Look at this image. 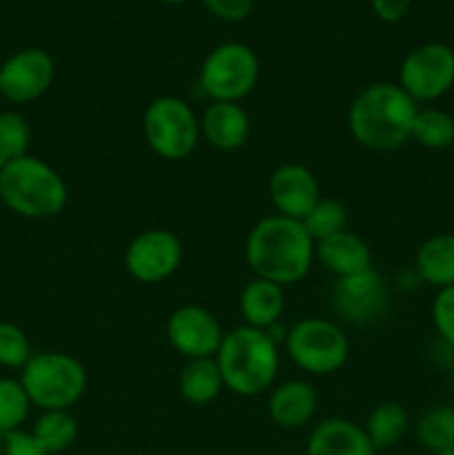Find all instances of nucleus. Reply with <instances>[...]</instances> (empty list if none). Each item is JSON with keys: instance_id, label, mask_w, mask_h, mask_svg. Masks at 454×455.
Here are the masks:
<instances>
[{"instance_id": "nucleus-1", "label": "nucleus", "mask_w": 454, "mask_h": 455, "mask_svg": "<svg viewBox=\"0 0 454 455\" xmlns=\"http://www.w3.org/2000/svg\"><path fill=\"white\" fill-rule=\"evenodd\" d=\"M245 258L256 278L285 287L305 278L316 258V243L301 220L276 213L252 227L245 240Z\"/></svg>"}, {"instance_id": "nucleus-2", "label": "nucleus", "mask_w": 454, "mask_h": 455, "mask_svg": "<svg viewBox=\"0 0 454 455\" xmlns=\"http://www.w3.org/2000/svg\"><path fill=\"white\" fill-rule=\"evenodd\" d=\"M417 111V102L401 84L374 83L352 100L347 123L359 145L372 151H392L409 140Z\"/></svg>"}, {"instance_id": "nucleus-3", "label": "nucleus", "mask_w": 454, "mask_h": 455, "mask_svg": "<svg viewBox=\"0 0 454 455\" xmlns=\"http://www.w3.org/2000/svg\"><path fill=\"white\" fill-rule=\"evenodd\" d=\"M216 363L225 389L243 398H254L272 389L279 376V345L263 329L243 324L225 333Z\"/></svg>"}, {"instance_id": "nucleus-4", "label": "nucleus", "mask_w": 454, "mask_h": 455, "mask_svg": "<svg viewBox=\"0 0 454 455\" xmlns=\"http://www.w3.org/2000/svg\"><path fill=\"white\" fill-rule=\"evenodd\" d=\"M69 191L61 173L45 160L27 154L0 169V200L16 216L45 220L65 209Z\"/></svg>"}, {"instance_id": "nucleus-5", "label": "nucleus", "mask_w": 454, "mask_h": 455, "mask_svg": "<svg viewBox=\"0 0 454 455\" xmlns=\"http://www.w3.org/2000/svg\"><path fill=\"white\" fill-rule=\"evenodd\" d=\"M31 407L40 411H69L87 391V369L74 355L62 351H40L20 369Z\"/></svg>"}, {"instance_id": "nucleus-6", "label": "nucleus", "mask_w": 454, "mask_h": 455, "mask_svg": "<svg viewBox=\"0 0 454 455\" xmlns=\"http://www.w3.org/2000/svg\"><path fill=\"white\" fill-rule=\"evenodd\" d=\"M258 74L261 65L247 44L223 43L203 60L199 87L212 102H240L254 92Z\"/></svg>"}, {"instance_id": "nucleus-7", "label": "nucleus", "mask_w": 454, "mask_h": 455, "mask_svg": "<svg viewBox=\"0 0 454 455\" xmlns=\"http://www.w3.org/2000/svg\"><path fill=\"white\" fill-rule=\"evenodd\" d=\"M285 349L292 363L312 376L336 373L350 358L345 331L325 318L298 320L285 336Z\"/></svg>"}, {"instance_id": "nucleus-8", "label": "nucleus", "mask_w": 454, "mask_h": 455, "mask_svg": "<svg viewBox=\"0 0 454 455\" xmlns=\"http://www.w3.org/2000/svg\"><path fill=\"white\" fill-rule=\"evenodd\" d=\"M142 132L156 156L165 160H182L199 145L200 120L182 98L163 96L150 102L145 109Z\"/></svg>"}, {"instance_id": "nucleus-9", "label": "nucleus", "mask_w": 454, "mask_h": 455, "mask_svg": "<svg viewBox=\"0 0 454 455\" xmlns=\"http://www.w3.org/2000/svg\"><path fill=\"white\" fill-rule=\"evenodd\" d=\"M399 84L414 102H432L452 89L454 52L443 43H426L403 58Z\"/></svg>"}, {"instance_id": "nucleus-10", "label": "nucleus", "mask_w": 454, "mask_h": 455, "mask_svg": "<svg viewBox=\"0 0 454 455\" xmlns=\"http://www.w3.org/2000/svg\"><path fill=\"white\" fill-rule=\"evenodd\" d=\"M182 260V244L167 229H147L129 243L125 267L138 283L156 284L176 274Z\"/></svg>"}, {"instance_id": "nucleus-11", "label": "nucleus", "mask_w": 454, "mask_h": 455, "mask_svg": "<svg viewBox=\"0 0 454 455\" xmlns=\"http://www.w3.org/2000/svg\"><path fill=\"white\" fill-rule=\"evenodd\" d=\"M53 78H56V65L45 49H20L0 65V96L18 105L38 100L49 92Z\"/></svg>"}, {"instance_id": "nucleus-12", "label": "nucleus", "mask_w": 454, "mask_h": 455, "mask_svg": "<svg viewBox=\"0 0 454 455\" xmlns=\"http://www.w3.org/2000/svg\"><path fill=\"white\" fill-rule=\"evenodd\" d=\"M390 300V289L374 269L347 278H336L332 289V307L345 323L365 327L383 315Z\"/></svg>"}, {"instance_id": "nucleus-13", "label": "nucleus", "mask_w": 454, "mask_h": 455, "mask_svg": "<svg viewBox=\"0 0 454 455\" xmlns=\"http://www.w3.org/2000/svg\"><path fill=\"white\" fill-rule=\"evenodd\" d=\"M167 340L187 360L216 358L225 338L216 315L199 305L178 307L167 318Z\"/></svg>"}, {"instance_id": "nucleus-14", "label": "nucleus", "mask_w": 454, "mask_h": 455, "mask_svg": "<svg viewBox=\"0 0 454 455\" xmlns=\"http://www.w3.org/2000/svg\"><path fill=\"white\" fill-rule=\"evenodd\" d=\"M270 198L279 216L303 220L320 200L319 180L303 164H280L270 178Z\"/></svg>"}, {"instance_id": "nucleus-15", "label": "nucleus", "mask_w": 454, "mask_h": 455, "mask_svg": "<svg viewBox=\"0 0 454 455\" xmlns=\"http://www.w3.org/2000/svg\"><path fill=\"white\" fill-rule=\"evenodd\" d=\"M305 455H377V449L363 427L345 418H329L314 427Z\"/></svg>"}, {"instance_id": "nucleus-16", "label": "nucleus", "mask_w": 454, "mask_h": 455, "mask_svg": "<svg viewBox=\"0 0 454 455\" xmlns=\"http://www.w3.org/2000/svg\"><path fill=\"white\" fill-rule=\"evenodd\" d=\"M200 136L221 151H234L247 142L249 116L240 102H212L200 118Z\"/></svg>"}, {"instance_id": "nucleus-17", "label": "nucleus", "mask_w": 454, "mask_h": 455, "mask_svg": "<svg viewBox=\"0 0 454 455\" xmlns=\"http://www.w3.org/2000/svg\"><path fill=\"white\" fill-rule=\"evenodd\" d=\"M316 258L336 278H347L361 271L372 269V251L361 235L352 234L350 229L338 231L329 238L316 243Z\"/></svg>"}, {"instance_id": "nucleus-18", "label": "nucleus", "mask_w": 454, "mask_h": 455, "mask_svg": "<svg viewBox=\"0 0 454 455\" xmlns=\"http://www.w3.org/2000/svg\"><path fill=\"white\" fill-rule=\"evenodd\" d=\"M319 407L316 389L305 380H288L274 387L267 403V411L280 429H298L314 418Z\"/></svg>"}, {"instance_id": "nucleus-19", "label": "nucleus", "mask_w": 454, "mask_h": 455, "mask_svg": "<svg viewBox=\"0 0 454 455\" xmlns=\"http://www.w3.org/2000/svg\"><path fill=\"white\" fill-rule=\"evenodd\" d=\"M240 315L245 324L254 329H270L280 320L285 309V293L283 287L270 280L254 278L252 283L245 284L240 291Z\"/></svg>"}, {"instance_id": "nucleus-20", "label": "nucleus", "mask_w": 454, "mask_h": 455, "mask_svg": "<svg viewBox=\"0 0 454 455\" xmlns=\"http://www.w3.org/2000/svg\"><path fill=\"white\" fill-rule=\"evenodd\" d=\"M417 274L436 289L454 284V234H436L417 251Z\"/></svg>"}, {"instance_id": "nucleus-21", "label": "nucleus", "mask_w": 454, "mask_h": 455, "mask_svg": "<svg viewBox=\"0 0 454 455\" xmlns=\"http://www.w3.org/2000/svg\"><path fill=\"white\" fill-rule=\"evenodd\" d=\"M181 395L190 404H209L218 398L225 382H223L221 369L216 358H196L182 367L181 380H178Z\"/></svg>"}, {"instance_id": "nucleus-22", "label": "nucleus", "mask_w": 454, "mask_h": 455, "mask_svg": "<svg viewBox=\"0 0 454 455\" xmlns=\"http://www.w3.org/2000/svg\"><path fill=\"white\" fill-rule=\"evenodd\" d=\"M409 416L403 404L399 403H381L369 411L365 422V434L377 451H387L396 447L408 434Z\"/></svg>"}, {"instance_id": "nucleus-23", "label": "nucleus", "mask_w": 454, "mask_h": 455, "mask_svg": "<svg viewBox=\"0 0 454 455\" xmlns=\"http://www.w3.org/2000/svg\"><path fill=\"white\" fill-rule=\"evenodd\" d=\"M31 438L47 455H58L78 438V422L69 411H43L31 427Z\"/></svg>"}, {"instance_id": "nucleus-24", "label": "nucleus", "mask_w": 454, "mask_h": 455, "mask_svg": "<svg viewBox=\"0 0 454 455\" xmlns=\"http://www.w3.org/2000/svg\"><path fill=\"white\" fill-rule=\"evenodd\" d=\"M412 140L426 149H448L454 145V118L443 109H418L412 123Z\"/></svg>"}, {"instance_id": "nucleus-25", "label": "nucleus", "mask_w": 454, "mask_h": 455, "mask_svg": "<svg viewBox=\"0 0 454 455\" xmlns=\"http://www.w3.org/2000/svg\"><path fill=\"white\" fill-rule=\"evenodd\" d=\"M417 438L427 451L439 453L454 447V407L439 404L423 413L417 422Z\"/></svg>"}, {"instance_id": "nucleus-26", "label": "nucleus", "mask_w": 454, "mask_h": 455, "mask_svg": "<svg viewBox=\"0 0 454 455\" xmlns=\"http://www.w3.org/2000/svg\"><path fill=\"white\" fill-rule=\"evenodd\" d=\"M347 220H350V213H347V207L341 200L320 198L316 207L301 222L305 225L312 240L319 243V240L329 238V235L338 234V231H345Z\"/></svg>"}, {"instance_id": "nucleus-27", "label": "nucleus", "mask_w": 454, "mask_h": 455, "mask_svg": "<svg viewBox=\"0 0 454 455\" xmlns=\"http://www.w3.org/2000/svg\"><path fill=\"white\" fill-rule=\"evenodd\" d=\"M31 129L25 116L18 111L0 114V169L29 154Z\"/></svg>"}, {"instance_id": "nucleus-28", "label": "nucleus", "mask_w": 454, "mask_h": 455, "mask_svg": "<svg viewBox=\"0 0 454 455\" xmlns=\"http://www.w3.org/2000/svg\"><path fill=\"white\" fill-rule=\"evenodd\" d=\"M29 409L31 400L20 380L0 378V431L22 429Z\"/></svg>"}, {"instance_id": "nucleus-29", "label": "nucleus", "mask_w": 454, "mask_h": 455, "mask_svg": "<svg viewBox=\"0 0 454 455\" xmlns=\"http://www.w3.org/2000/svg\"><path fill=\"white\" fill-rule=\"evenodd\" d=\"M34 355L27 333L13 323H0V367L22 369Z\"/></svg>"}, {"instance_id": "nucleus-30", "label": "nucleus", "mask_w": 454, "mask_h": 455, "mask_svg": "<svg viewBox=\"0 0 454 455\" xmlns=\"http://www.w3.org/2000/svg\"><path fill=\"white\" fill-rule=\"evenodd\" d=\"M432 323L445 345L454 347V284L439 289L432 302Z\"/></svg>"}, {"instance_id": "nucleus-31", "label": "nucleus", "mask_w": 454, "mask_h": 455, "mask_svg": "<svg viewBox=\"0 0 454 455\" xmlns=\"http://www.w3.org/2000/svg\"><path fill=\"white\" fill-rule=\"evenodd\" d=\"M0 455H47L34 443L29 431H0Z\"/></svg>"}, {"instance_id": "nucleus-32", "label": "nucleus", "mask_w": 454, "mask_h": 455, "mask_svg": "<svg viewBox=\"0 0 454 455\" xmlns=\"http://www.w3.org/2000/svg\"><path fill=\"white\" fill-rule=\"evenodd\" d=\"M203 4L218 20L240 22L252 13L254 0H203Z\"/></svg>"}, {"instance_id": "nucleus-33", "label": "nucleus", "mask_w": 454, "mask_h": 455, "mask_svg": "<svg viewBox=\"0 0 454 455\" xmlns=\"http://www.w3.org/2000/svg\"><path fill=\"white\" fill-rule=\"evenodd\" d=\"M369 3H372V12L377 13L378 20L392 25V22H399L409 12L412 0H369Z\"/></svg>"}, {"instance_id": "nucleus-34", "label": "nucleus", "mask_w": 454, "mask_h": 455, "mask_svg": "<svg viewBox=\"0 0 454 455\" xmlns=\"http://www.w3.org/2000/svg\"><path fill=\"white\" fill-rule=\"evenodd\" d=\"M434 455H454V447L443 449V451H439V453H434Z\"/></svg>"}, {"instance_id": "nucleus-35", "label": "nucleus", "mask_w": 454, "mask_h": 455, "mask_svg": "<svg viewBox=\"0 0 454 455\" xmlns=\"http://www.w3.org/2000/svg\"><path fill=\"white\" fill-rule=\"evenodd\" d=\"M163 3H167V4H182V3H187V0H163Z\"/></svg>"}, {"instance_id": "nucleus-36", "label": "nucleus", "mask_w": 454, "mask_h": 455, "mask_svg": "<svg viewBox=\"0 0 454 455\" xmlns=\"http://www.w3.org/2000/svg\"><path fill=\"white\" fill-rule=\"evenodd\" d=\"M450 385H452V394H454V367L452 371H450Z\"/></svg>"}, {"instance_id": "nucleus-37", "label": "nucleus", "mask_w": 454, "mask_h": 455, "mask_svg": "<svg viewBox=\"0 0 454 455\" xmlns=\"http://www.w3.org/2000/svg\"><path fill=\"white\" fill-rule=\"evenodd\" d=\"M387 455H394V453H387Z\"/></svg>"}]
</instances>
